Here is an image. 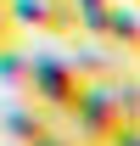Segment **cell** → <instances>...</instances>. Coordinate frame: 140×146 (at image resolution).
I'll use <instances>...</instances> for the list:
<instances>
[{"mask_svg": "<svg viewBox=\"0 0 140 146\" xmlns=\"http://www.w3.org/2000/svg\"><path fill=\"white\" fill-rule=\"evenodd\" d=\"M84 90H90V79L79 73L73 56H28V96L22 101H39L51 118L67 124L73 107L84 101Z\"/></svg>", "mask_w": 140, "mask_h": 146, "instance_id": "obj_1", "label": "cell"}, {"mask_svg": "<svg viewBox=\"0 0 140 146\" xmlns=\"http://www.w3.org/2000/svg\"><path fill=\"white\" fill-rule=\"evenodd\" d=\"M112 146H140V129H135V124H123L118 135H112Z\"/></svg>", "mask_w": 140, "mask_h": 146, "instance_id": "obj_7", "label": "cell"}, {"mask_svg": "<svg viewBox=\"0 0 140 146\" xmlns=\"http://www.w3.org/2000/svg\"><path fill=\"white\" fill-rule=\"evenodd\" d=\"M67 129H73L84 146H112V135L123 129V107H118V96H112V84H90L84 101L73 107Z\"/></svg>", "mask_w": 140, "mask_h": 146, "instance_id": "obj_3", "label": "cell"}, {"mask_svg": "<svg viewBox=\"0 0 140 146\" xmlns=\"http://www.w3.org/2000/svg\"><path fill=\"white\" fill-rule=\"evenodd\" d=\"M129 6H140V0H129Z\"/></svg>", "mask_w": 140, "mask_h": 146, "instance_id": "obj_8", "label": "cell"}, {"mask_svg": "<svg viewBox=\"0 0 140 146\" xmlns=\"http://www.w3.org/2000/svg\"><path fill=\"white\" fill-rule=\"evenodd\" d=\"M56 124H62V118H51L39 101H11V107L0 112V135H6V146H39Z\"/></svg>", "mask_w": 140, "mask_h": 146, "instance_id": "obj_5", "label": "cell"}, {"mask_svg": "<svg viewBox=\"0 0 140 146\" xmlns=\"http://www.w3.org/2000/svg\"><path fill=\"white\" fill-rule=\"evenodd\" d=\"M17 23H11V11H6V0H0V51H6V45H17Z\"/></svg>", "mask_w": 140, "mask_h": 146, "instance_id": "obj_6", "label": "cell"}, {"mask_svg": "<svg viewBox=\"0 0 140 146\" xmlns=\"http://www.w3.org/2000/svg\"><path fill=\"white\" fill-rule=\"evenodd\" d=\"M6 11L17 23V34H51V39H73L79 34L73 0H6Z\"/></svg>", "mask_w": 140, "mask_h": 146, "instance_id": "obj_4", "label": "cell"}, {"mask_svg": "<svg viewBox=\"0 0 140 146\" xmlns=\"http://www.w3.org/2000/svg\"><path fill=\"white\" fill-rule=\"evenodd\" d=\"M84 34L95 39V45H106L112 56H123L129 68H140V6L106 0V11H95V17L84 23Z\"/></svg>", "mask_w": 140, "mask_h": 146, "instance_id": "obj_2", "label": "cell"}]
</instances>
